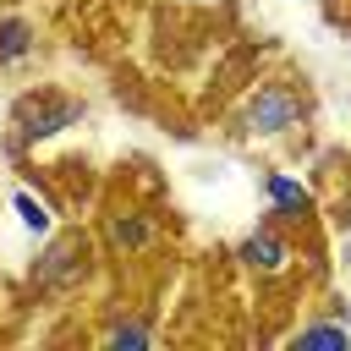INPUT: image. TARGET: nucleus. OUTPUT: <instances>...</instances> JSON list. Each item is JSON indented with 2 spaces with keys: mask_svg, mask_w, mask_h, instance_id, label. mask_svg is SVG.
I'll return each mask as SVG.
<instances>
[{
  "mask_svg": "<svg viewBox=\"0 0 351 351\" xmlns=\"http://www.w3.org/2000/svg\"><path fill=\"white\" fill-rule=\"evenodd\" d=\"M110 346H132V351H137V346H148V329H143V324H121V329L110 335Z\"/></svg>",
  "mask_w": 351,
  "mask_h": 351,
  "instance_id": "10",
  "label": "nucleus"
},
{
  "mask_svg": "<svg viewBox=\"0 0 351 351\" xmlns=\"http://www.w3.org/2000/svg\"><path fill=\"white\" fill-rule=\"evenodd\" d=\"M82 115V104H49V110H38L27 126H22V137L33 143V137H49V132H60V126H71Z\"/></svg>",
  "mask_w": 351,
  "mask_h": 351,
  "instance_id": "4",
  "label": "nucleus"
},
{
  "mask_svg": "<svg viewBox=\"0 0 351 351\" xmlns=\"http://www.w3.org/2000/svg\"><path fill=\"white\" fill-rule=\"evenodd\" d=\"M27 44H33V33H27V22H0V60H16V55H27Z\"/></svg>",
  "mask_w": 351,
  "mask_h": 351,
  "instance_id": "6",
  "label": "nucleus"
},
{
  "mask_svg": "<svg viewBox=\"0 0 351 351\" xmlns=\"http://www.w3.org/2000/svg\"><path fill=\"white\" fill-rule=\"evenodd\" d=\"M241 263H247V269H263V274L285 269V247H280V236H269V230L247 236V241H241Z\"/></svg>",
  "mask_w": 351,
  "mask_h": 351,
  "instance_id": "2",
  "label": "nucleus"
},
{
  "mask_svg": "<svg viewBox=\"0 0 351 351\" xmlns=\"http://www.w3.org/2000/svg\"><path fill=\"white\" fill-rule=\"evenodd\" d=\"M263 192H269V203H274L280 214H307V186H302V181H291V176H269Z\"/></svg>",
  "mask_w": 351,
  "mask_h": 351,
  "instance_id": "3",
  "label": "nucleus"
},
{
  "mask_svg": "<svg viewBox=\"0 0 351 351\" xmlns=\"http://www.w3.org/2000/svg\"><path fill=\"white\" fill-rule=\"evenodd\" d=\"M11 208L22 214V225H27L33 236H49V225H55V214H49V208H38V197H33V192H16V197H11Z\"/></svg>",
  "mask_w": 351,
  "mask_h": 351,
  "instance_id": "5",
  "label": "nucleus"
},
{
  "mask_svg": "<svg viewBox=\"0 0 351 351\" xmlns=\"http://www.w3.org/2000/svg\"><path fill=\"white\" fill-rule=\"evenodd\" d=\"M296 346H351V329H340V324H313V329L296 335Z\"/></svg>",
  "mask_w": 351,
  "mask_h": 351,
  "instance_id": "8",
  "label": "nucleus"
},
{
  "mask_svg": "<svg viewBox=\"0 0 351 351\" xmlns=\"http://www.w3.org/2000/svg\"><path fill=\"white\" fill-rule=\"evenodd\" d=\"M115 241H121V247H143V241H148L143 214H121V219H115Z\"/></svg>",
  "mask_w": 351,
  "mask_h": 351,
  "instance_id": "9",
  "label": "nucleus"
},
{
  "mask_svg": "<svg viewBox=\"0 0 351 351\" xmlns=\"http://www.w3.org/2000/svg\"><path fill=\"white\" fill-rule=\"evenodd\" d=\"M296 115H302V104L285 88H258L252 104H247V132L252 137H280L285 126H296Z\"/></svg>",
  "mask_w": 351,
  "mask_h": 351,
  "instance_id": "1",
  "label": "nucleus"
},
{
  "mask_svg": "<svg viewBox=\"0 0 351 351\" xmlns=\"http://www.w3.org/2000/svg\"><path fill=\"white\" fill-rule=\"evenodd\" d=\"M77 258H82V252H77V241H60V247L49 252V263H55V269H44V274H49V280H77V274H82V269H77Z\"/></svg>",
  "mask_w": 351,
  "mask_h": 351,
  "instance_id": "7",
  "label": "nucleus"
}]
</instances>
